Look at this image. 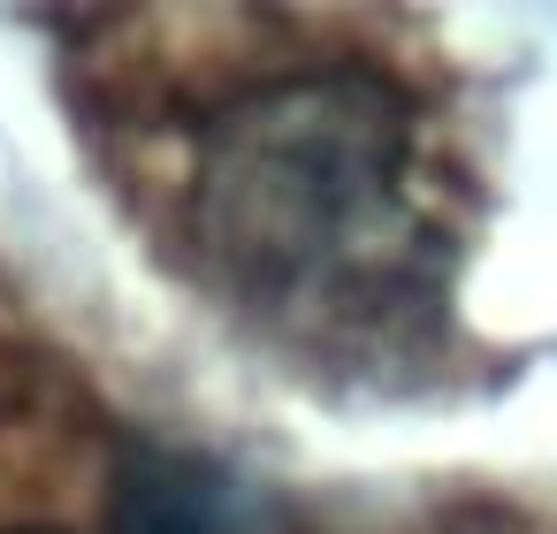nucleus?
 <instances>
[{
  "mask_svg": "<svg viewBox=\"0 0 557 534\" xmlns=\"http://www.w3.org/2000/svg\"><path fill=\"white\" fill-rule=\"evenodd\" d=\"M412 108L359 70L237 100L199 153V245L268 306L344 298L405 245Z\"/></svg>",
  "mask_w": 557,
  "mask_h": 534,
  "instance_id": "f257e3e1",
  "label": "nucleus"
},
{
  "mask_svg": "<svg viewBox=\"0 0 557 534\" xmlns=\"http://www.w3.org/2000/svg\"><path fill=\"white\" fill-rule=\"evenodd\" d=\"M108 534H245V496L222 465H207L191 450L131 443L115 458Z\"/></svg>",
  "mask_w": 557,
  "mask_h": 534,
  "instance_id": "f03ea898",
  "label": "nucleus"
}]
</instances>
